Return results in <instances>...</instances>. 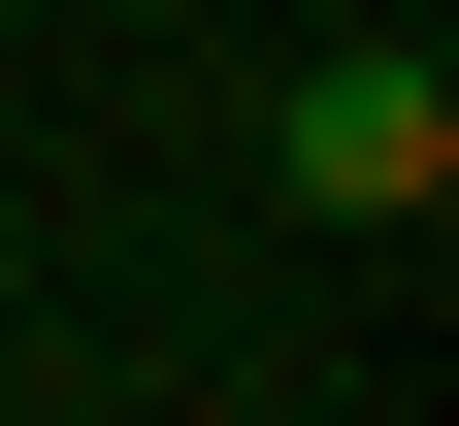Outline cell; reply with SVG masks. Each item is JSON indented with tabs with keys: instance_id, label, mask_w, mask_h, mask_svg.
I'll return each mask as SVG.
<instances>
[{
	"instance_id": "1",
	"label": "cell",
	"mask_w": 459,
	"mask_h": 426,
	"mask_svg": "<svg viewBox=\"0 0 459 426\" xmlns=\"http://www.w3.org/2000/svg\"><path fill=\"white\" fill-rule=\"evenodd\" d=\"M263 197H328V230H427V197H459V66H427V33H328V66L263 99Z\"/></svg>"
}]
</instances>
